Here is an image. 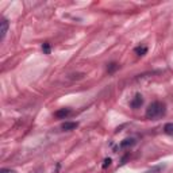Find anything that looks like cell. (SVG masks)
Listing matches in <instances>:
<instances>
[{
	"label": "cell",
	"mask_w": 173,
	"mask_h": 173,
	"mask_svg": "<svg viewBox=\"0 0 173 173\" xmlns=\"http://www.w3.org/2000/svg\"><path fill=\"white\" fill-rule=\"evenodd\" d=\"M165 114V106L160 102H154L146 109V118L148 119H158Z\"/></svg>",
	"instance_id": "1"
},
{
	"label": "cell",
	"mask_w": 173,
	"mask_h": 173,
	"mask_svg": "<svg viewBox=\"0 0 173 173\" xmlns=\"http://www.w3.org/2000/svg\"><path fill=\"white\" fill-rule=\"evenodd\" d=\"M8 21L7 19H2L0 21V39H4V37H5V34H7V31H8Z\"/></svg>",
	"instance_id": "2"
},
{
	"label": "cell",
	"mask_w": 173,
	"mask_h": 173,
	"mask_svg": "<svg viewBox=\"0 0 173 173\" xmlns=\"http://www.w3.org/2000/svg\"><path fill=\"white\" fill-rule=\"evenodd\" d=\"M142 103H143V99H142V96H141L139 93H137L134 96V99L131 100V103H130V106H131L132 108H139L141 106H142Z\"/></svg>",
	"instance_id": "3"
},
{
	"label": "cell",
	"mask_w": 173,
	"mask_h": 173,
	"mask_svg": "<svg viewBox=\"0 0 173 173\" xmlns=\"http://www.w3.org/2000/svg\"><path fill=\"white\" fill-rule=\"evenodd\" d=\"M69 114H70V109H69V108H61V109H58V111L54 112V116H56V118H60V119H62V118H66V116H68Z\"/></svg>",
	"instance_id": "4"
},
{
	"label": "cell",
	"mask_w": 173,
	"mask_h": 173,
	"mask_svg": "<svg viewBox=\"0 0 173 173\" xmlns=\"http://www.w3.org/2000/svg\"><path fill=\"white\" fill-rule=\"evenodd\" d=\"M77 126H79V123L77 122H65V123H62L61 129L65 130V131H69V130H74Z\"/></svg>",
	"instance_id": "5"
},
{
	"label": "cell",
	"mask_w": 173,
	"mask_h": 173,
	"mask_svg": "<svg viewBox=\"0 0 173 173\" xmlns=\"http://www.w3.org/2000/svg\"><path fill=\"white\" fill-rule=\"evenodd\" d=\"M135 143V141L134 139H131V138H127V139H125V141H122L120 142V148H129V146H132Z\"/></svg>",
	"instance_id": "6"
},
{
	"label": "cell",
	"mask_w": 173,
	"mask_h": 173,
	"mask_svg": "<svg viewBox=\"0 0 173 173\" xmlns=\"http://www.w3.org/2000/svg\"><path fill=\"white\" fill-rule=\"evenodd\" d=\"M135 53H137L138 56H145V54L148 53V47H145V46H138V47H135Z\"/></svg>",
	"instance_id": "7"
},
{
	"label": "cell",
	"mask_w": 173,
	"mask_h": 173,
	"mask_svg": "<svg viewBox=\"0 0 173 173\" xmlns=\"http://www.w3.org/2000/svg\"><path fill=\"white\" fill-rule=\"evenodd\" d=\"M164 131L168 135H173V123H166L165 127H164Z\"/></svg>",
	"instance_id": "8"
},
{
	"label": "cell",
	"mask_w": 173,
	"mask_h": 173,
	"mask_svg": "<svg viewBox=\"0 0 173 173\" xmlns=\"http://www.w3.org/2000/svg\"><path fill=\"white\" fill-rule=\"evenodd\" d=\"M164 168H165V166H164V165H158V166H154V168H152L150 171H148L146 173H158V172H161V171H162Z\"/></svg>",
	"instance_id": "9"
},
{
	"label": "cell",
	"mask_w": 173,
	"mask_h": 173,
	"mask_svg": "<svg viewBox=\"0 0 173 173\" xmlns=\"http://www.w3.org/2000/svg\"><path fill=\"white\" fill-rule=\"evenodd\" d=\"M42 50H43V53L45 54H50V45L49 43H43V46H42Z\"/></svg>",
	"instance_id": "10"
},
{
	"label": "cell",
	"mask_w": 173,
	"mask_h": 173,
	"mask_svg": "<svg viewBox=\"0 0 173 173\" xmlns=\"http://www.w3.org/2000/svg\"><path fill=\"white\" fill-rule=\"evenodd\" d=\"M116 68H118V65L115 64V62L109 64V66H108V73H112V72H115V70H116Z\"/></svg>",
	"instance_id": "11"
},
{
	"label": "cell",
	"mask_w": 173,
	"mask_h": 173,
	"mask_svg": "<svg viewBox=\"0 0 173 173\" xmlns=\"http://www.w3.org/2000/svg\"><path fill=\"white\" fill-rule=\"evenodd\" d=\"M109 165H111V158H106V160H104V164H103V168H107V166H109Z\"/></svg>",
	"instance_id": "12"
},
{
	"label": "cell",
	"mask_w": 173,
	"mask_h": 173,
	"mask_svg": "<svg viewBox=\"0 0 173 173\" xmlns=\"http://www.w3.org/2000/svg\"><path fill=\"white\" fill-rule=\"evenodd\" d=\"M0 173H15L14 171H11V169H2Z\"/></svg>",
	"instance_id": "13"
}]
</instances>
